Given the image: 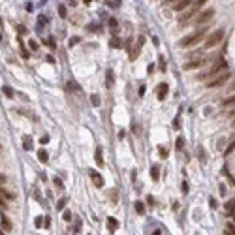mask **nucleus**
Segmentation results:
<instances>
[{
	"instance_id": "nucleus-1",
	"label": "nucleus",
	"mask_w": 235,
	"mask_h": 235,
	"mask_svg": "<svg viewBox=\"0 0 235 235\" xmlns=\"http://www.w3.org/2000/svg\"><path fill=\"white\" fill-rule=\"evenodd\" d=\"M222 70H228V62L224 60V58H218L213 66H211L207 72H203V74H199L198 75V79L199 81H205V79H211V77H215V75H218Z\"/></svg>"
},
{
	"instance_id": "nucleus-2",
	"label": "nucleus",
	"mask_w": 235,
	"mask_h": 235,
	"mask_svg": "<svg viewBox=\"0 0 235 235\" xmlns=\"http://www.w3.org/2000/svg\"><path fill=\"white\" fill-rule=\"evenodd\" d=\"M203 38H205V28H199V30H196V32H192V34L184 36V38L179 41V45H181V47H190V45H198V43H199Z\"/></svg>"
},
{
	"instance_id": "nucleus-3",
	"label": "nucleus",
	"mask_w": 235,
	"mask_h": 235,
	"mask_svg": "<svg viewBox=\"0 0 235 235\" xmlns=\"http://www.w3.org/2000/svg\"><path fill=\"white\" fill-rule=\"evenodd\" d=\"M228 79H229V72L226 70V72H224V74H220L218 77H215V79H209L205 87H207V88H218V87L226 85V83H228Z\"/></svg>"
},
{
	"instance_id": "nucleus-4",
	"label": "nucleus",
	"mask_w": 235,
	"mask_h": 235,
	"mask_svg": "<svg viewBox=\"0 0 235 235\" xmlns=\"http://www.w3.org/2000/svg\"><path fill=\"white\" fill-rule=\"evenodd\" d=\"M222 38H224V30L222 28H218V30H215L211 36H207V40H205V47H215V45H218L220 41H222Z\"/></svg>"
},
{
	"instance_id": "nucleus-5",
	"label": "nucleus",
	"mask_w": 235,
	"mask_h": 235,
	"mask_svg": "<svg viewBox=\"0 0 235 235\" xmlns=\"http://www.w3.org/2000/svg\"><path fill=\"white\" fill-rule=\"evenodd\" d=\"M213 17H215V10H205V11L198 13V17H196V23H194V25H199V27H203L205 23H209Z\"/></svg>"
},
{
	"instance_id": "nucleus-6",
	"label": "nucleus",
	"mask_w": 235,
	"mask_h": 235,
	"mask_svg": "<svg viewBox=\"0 0 235 235\" xmlns=\"http://www.w3.org/2000/svg\"><path fill=\"white\" fill-rule=\"evenodd\" d=\"M198 13H199V10H196V6L188 8V11H184L182 15H179V25H181V27H186V23L190 21L194 15H198Z\"/></svg>"
},
{
	"instance_id": "nucleus-7",
	"label": "nucleus",
	"mask_w": 235,
	"mask_h": 235,
	"mask_svg": "<svg viewBox=\"0 0 235 235\" xmlns=\"http://www.w3.org/2000/svg\"><path fill=\"white\" fill-rule=\"evenodd\" d=\"M205 64V58H192V60H188L184 64V70H198Z\"/></svg>"
},
{
	"instance_id": "nucleus-8",
	"label": "nucleus",
	"mask_w": 235,
	"mask_h": 235,
	"mask_svg": "<svg viewBox=\"0 0 235 235\" xmlns=\"http://www.w3.org/2000/svg\"><path fill=\"white\" fill-rule=\"evenodd\" d=\"M168 92H169V87H168L166 83H160V85H158V90H156L158 100L164 102V100H166V96H168Z\"/></svg>"
},
{
	"instance_id": "nucleus-9",
	"label": "nucleus",
	"mask_w": 235,
	"mask_h": 235,
	"mask_svg": "<svg viewBox=\"0 0 235 235\" xmlns=\"http://www.w3.org/2000/svg\"><path fill=\"white\" fill-rule=\"evenodd\" d=\"M190 4H192V0H177V2H175V6H173V10L181 13L182 10H186V8L190 6Z\"/></svg>"
},
{
	"instance_id": "nucleus-10",
	"label": "nucleus",
	"mask_w": 235,
	"mask_h": 235,
	"mask_svg": "<svg viewBox=\"0 0 235 235\" xmlns=\"http://www.w3.org/2000/svg\"><path fill=\"white\" fill-rule=\"evenodd\" d=\"M90 179H92V182L96 184L98 188H102V186H104V179L100 177V173H98V171H94V169H90Z\"/></svg>"
},
{
	"instance_id": "nucleus-11",
	"label": "nucleus",
	"mask_w": 235,
	"mask_h": 235,
	"mask_svg": "<svg viewBox=\"0 0 235 235\" xmlns=\"http://www.w3.org/2000/svg\"><path fill=\"white\" fill-rule=\"evenodd\" d=\"M23 149H25V151L32 149V137L30 135H23Z\"/></svg>"
},
{
	"instance_id": "nucleus-12",
	"label": "nucleus",
	"mask_w": 235,
	"mask_h": 235,
	"mask_svg": "<svg viewBox=\"0 0 235 235\" xmlns=\"http://www.w3.org/2000/svg\"><path fill=\"white\" fill-rule=\"evenodd\" d=\"M235 105V94H233V96H229V98H226L224 102H222V107L224 109H229V107H233Z\"/></svg>"
},
{
	"instance_id": "nucleus-13",
	"label": "nucleus",
	"mask_w": 235,
	"mask_h": 235,
	"mask_svg": "<svg viewBox=\"0 0 235 235\" xmlns=\"http://www.w3.org/2000/svg\"><path fill=\"white\" fill-rule=\"evenodd\" d=\"M94 156H96V166L102 168V166H104V154H102V149H100V147L96 149V154H94Z\"/></svg>"
},
{
	"instance_id": "nucleus-14",
	"label": "nucleus",
	"mask_w": 235,
	"mask_h": 235,
	"mask_svg": "<svg viewBox=\"0 0 235 235\" xmlns=\"http://www.w3.org/2000/svg\"><path fill=\"white\" fill-rule=\"evenodd\" d=\"M0 196H2V198H4V199H8V201H10V199H13V198H15V194H11V192H10V190H8V188H0Z\"/></svg>"
},
{
	"instance_id": "nucleus-15",
	"label": "nucleus",
	"mask_w": 235,
	"mask_h": 235,
	"mask_svg": "<svg viewBox=\"0 0 235 235\" xmlns=\"http://www.w3.org/2000/svg\"><path fill=\"white\" fill-rule=\"evenodd\" d=\"M47 158H49V154H47V152H45L43 149H40V151H38V160L45 164V162H47Z\"/></svg>"
},
{
	"instance_id": "nucleus-16",
	"label": "nucleus",
	"mask_w": 235,
	"mask_h": 235,
	"mask_svg": "<svg viewBox=\"0 0 235 235\" xmlns=\"http://www.w3.org/2000/svg\"><path fill=\"white\" fill-rule=\"evenodd\" d=\"M135 211H137V215H145V207L141 201H135Z\"/></svg>"
},
{
	"instance_id": "nucleus-17",
	"label": "nucleus",
	"mask_w": 235,
	"mask_h": 235,
	"mask_svg": "<svg viewBox=\"0 0 235 235\" xmlns=\"http://www.w3.org/2000/svg\"><path fill=\"white\" fill-rule=\"evenodd\" d=\"M158 171H160V168H158L156 164H154V166L151 168V173H152V181H158Z\"/></svg>"
},
{
	"instance_id": "nucleus-18",
	"label": "nucleus",
	"mask_w": 235,
	"mask_h": 235,
	"mask_svg": "<svg viewBox=\"0 0 235 235\" xmlns=\"http://www.w3.org/2000/svg\"><path fill=\"white\" fill-rule=\"evenodd\" d=\"M2 226H4V229H11V222H10V218L8 216H2Z\"/></svg>"
},
{
	"instance_id": "nucleus-19",
	"label": "nucleus",
	"mask_w": 235,
	"mask_h": 235,
	"mask_svg": "<svg viewBox=\"0 0 235 235\" xmlns=\"http://www.w3.org/2000/svg\"><path fill=\"white\" fill-rule=\"evenodd\" d=\"M2 90H4V94H6L8 98H13V96H15V92H13V88H11V87H4Z\"/></svg>"
},
{
	"instance_id": "nucleus-20",
	"label": "nucleus",
	"mask_w": 235,
	"mask_h": 235,
	"mask_svg": "<svg viewBox=\"0 0 235 235\" xmlns=\"http://www.w3.org/2000/svg\"><path fill=\"white\" fill-rule=\"evenodd\" d=\"M233 149H235V137H233V139H231V143H229V147H228V149H226V151H224V154H229V152H231V151H233Z\"/></svg>"
},
{
	"instance_id": "nucleus-21",
	"label": "nucleus",
	"mask_w": 235,
	"mask_h": 235,
	"mask_svg": "<svg viewBox=\"0 0 235 235\" xmlns=\"http://www.w3.org/2000/svg\"><path fill=\"white\" fill-rule=\"evenodd\" d=\"M107 224H109V228H111V229H117V226H119L115 218H107Z\"/></svg>"
},
{
	"instance_id": "nucleus-22",
	"label": "nucleus",
	"mask_w": 235,
	"mask_h": 235,
	"mask_svg": "<svg viewBox=\"0 0 235 235\" xmlns=\"http://www.w3.org/2000/svg\"><path fill=\"white\" fill-rule=\"evenodd\" d=\"M43 43H47V45L51 47V49H55V47H57V43L53 41V38H47V40H43Z\"/></svg>"
},
{
	"instance_id": "nucleus-23",
	"label": "nucleus",
	"mask_w": 235,
	"mask_h": 235,
	"mask_svg": "<svg viewBox=\"0 0 235 235\" xmlns=\"http://www.w3.org/2000/svg\"><path fill=\"white\" fill-rule=\"evenodd\" d=\"M226 117H229V119H235V105L228 109V113H226Z\"/></svg>"
},
{
	"instance_id": "nucleus-24",
	"label": "nucleus",
	"mask_w": 235,
	"mask_h": 235,
	"mask_svg": "<svg viewBox=\"0 0 235 235\" xmlns=\"http://www.w3.org/2000/svg\"><path fill=\"white\" fill-rule=\"evenodd\" d=\"M90 102H92V105H100V98L96 96V94H92V96H90Z\"/></svg>"
},
{
	"instance_id": "nucleus-25",
	"label": "nucleus",
	"mask_w": 235,
	"mask_h": 235,
	"mask_svg": "<svg viewBox=\"0 0 235 235\" xmlns=\"http://www.w3.org/2000/svg\"><path fill=\"white\" fill-rule=\"evenodd\" d=\"M226 209H228V213H233V211H235V199H233V201H229Z\"/></svg>"
},
{
	"instance_id": "nucleus-26",
	"label": "nucleus",
	"mask_w": 235,
	"mask_h": 235,
	"mask_svg": "<svg viewBox=\"0 0 235 235\" xmlns=\"http://www.w3.org/2000/svg\"><path fill=\"white\" fill-rule=\"evenodd\" d=\"M111 85H113V72L109 70L107 72V87H111Z\"/></svg>"
},
{
	"instance_id": "nucleus-27",
	"label": "nucleus",
	"mask_w": 235,
	"mask_h": 235,
	"mask_svg": "<svg viewBox=\"0 0 235 235\" xmlns=\"http://www.w3.org/2000/svg\"><path fill=\"white\" fill-rule=\"evenodd\" d=\"M64 205H66V198H62V199L57 203V209H58V211H62V209H64Z\"/></svg>"
},
{
	"instance_id": "nucleus-28",
	"label": "nucleus",
	"mask_w": 235,
	"mask_h": 235,
	"mask_svg": "<svg viewBox=\"0 0 235 235\" xmlns=\"http://www.w3.org/2000/svg\"><path fill=\"white\" fill-rule=\"evenodd\" d=\"M158 66H160V72H166V62H164V58L158 60Z\"/></svg>"
},
{
	"instance_id": "nucleus-29",
	"label": "nucleus",
	"mask_w": 235,
	"mask_h": 235,
	"mask_svg": "<svg viewBox=\"0 0 235 235\" xmlns=\"http://www.w3.org/2000/svg\"><path fill=\"white\" fill-rule=\"evenodd\" d=\"M0 209H2V211H6V209H8V203H6V199H4V198H0Z\"/></svg>"
},
{
	"instance_id": "nucleus-30",
	"label": "nucleus",
	"mask_w": 235,
	"mask_h": 235,
	"mask_svg": "<svg viewBox=\"0 0 235 235\" xmlns=\"http://www.w3.org/2000/svg\"><path fill=\"white\" fill-rule=\"evenodd\" d=\"M111 45H113V47H121L122 43L119 41V38H113V40H111Z\"/></svg>"
},
{
	"instance_id": "nucleus-31",
	"label": "nucleus",
	"mask_w": 235,
	"mask_h": 235,
	"mask_svg": "<svg viewBox=\"0 0 235 235\" xmlns=\"http://www.w3.org/2000/svg\"><path fill=\"white\" fill-rule=\"evenodd\" d=\"M182 147H184V139H182V137H179V139H177V149L181 151Z\"/></svg>"
},
{
	"instance_id": "nucleus-32",
	"label": "nucleus",
	"mask_w": 235,
	"mask_h": 235,
	"mask_svg": "<svg viewBox=\"0 0 235 235\" xmlns=\"http://www.w3.org/2000/svg\"><path fill=\"white\" fill-rule=\"evenodd\" d=\"M64 220H66V222L72 220V213H70V211H64Z\"/></svg>"
},
{
	"instance_id": "nucleus-33",
	"label": "nucleus",
	"mask_w": 235,
	"mask_h": 235,
	"mask_svg": "<svg viewBox=\"0 0 235 235\" xmlns=\"http://www.w3.org/2000/svg\"><path fill=\"white\" fill-rule=\"evenodd\" d=\"M228 231H229V235H235V226L233 224H228V228H226Z\"/></svg>"
},
{
	"instance_id": "nucleus-34",
	"label": "nucleus",
	"mask_w": 235,
	"mask_h": 235,
	"mask_svg": "<svg viewBox=\"0 0 235 235\" xmlns=\"http://www.w3.org/2000/svg\"><path fill=\"white\" fill-rule=\"evenodd\" d=\"M205 2H207V0H198V2L194 4V6H196V10H199V8H201V6H203Z\"/></svg>"
},
{
	"instance_id": "nucleus-35",
	"label": "nucleus",
	"mask_w": 235,
	"mask_h": 235,
	"mask_svg": "<svg viewBox=\"0 0 235 235\" xmlns=\"http://www.w3.org/2000/svg\"><path fill=\"white\" fill-rule=\"evenodd\" d=\"M58 15H60V17H66V8H64V6L58 8Z\"/></svg>"
},
{
	"instance_id": "nucleus-36",
	"label": "nucleus",
	"mask_w": 235,
	"mask_h": 235,
	"mask_svg": "<svg viewBox=\"0 0 235 235\" xmlns=\"http://www.w3.org/2000/svg\"><path fill=\"white\" fill-rule=\"evenodd\" d=\"M28 45H30V49H32V51H36V49H38V43H36V41H32V40H30V43H28Z\"/></svg>"
},
{
	"instance_id": "nucleus-37",
	"label": "nucleus",
	"mask_w": 235,
	"mask_h": 235,
	"mask_svg": "<svg viewBox=\"0 0 235 235\" xmlns=\"http://www.w3.org/2000/svg\"><path fill=\"white\" fill-rule=\"evenodd\" d=\"M158 151H160V156H168V149H164V147H160Z\"/></svg>"
},
{
	"instance_id": "nucleus-38",
	"label": "nucleus",
	"mask_w": 235,
	"mask_h": 235,
	"mask_svg": "<svg viewBox=\"0 0 235 235\" xmlns=\"http://www.w3.org/2000/svg\"><path fill=\"white\" fill-rule=\"evenodd\" d=\"M75 43H79V38H72V40H70V45H75Z\"/></svg>"
},
{
	"instance_id": "nucleus-39",
	"label": "nucleus",
	"mask_w": 235,
	"mask_h": 235,
	"mask_svg": "<svg viewBox=\"0 0 235 235\" xmlns=\"http://www.w3.org/2000/svg\"><path fill=\"white\" fill-rule=\"evenodd\" d=\"M47 141H49V135H43V137H41V145H45Z\"/></svg>"
},
{
	"instance_id": "nucleus-40",
	"label": "nucleus",
	"mask_w": 235,
	"mask_h": 235,
	"mask_svg": "<svg viewBox=\"0 0 235 235\" xmlns=\"http://www.w3.org/2000/svg\"><path fill=\"white\" fill-rule=\"evenodd\" d=\"M109 25H111V28H117V21H115V19H111V21H109Z\"/></svg>"
},
{
	"instance_id": "nucleus-41",
	"label": "nucleus",
	"mask_w": 235,
	"mask_h": 235,
	"mask_svg": "<svg viewBox=\"0 0 235 235\" xmlns=\"http://www.w3.org/2000/svg\"><path fill=\"white\" fill-rule=\"evenodd\" d=\"M147 203H149V205H152V203H154V198H152V196H149V198H147Z\"/></svg>"
},
{
	"instance_id": "nucleus-42",
	"label": "nucleus",
	"mask_w": 235,
	"mask_h": 235,
	"mask_svg": "<svg viewBox=\"0 0 235 235\" xmlns=\"http://www.w3.org/2000/svg\"><path fill=\"white\" fill-rule=\"evenodd\" d=\"M211 207H213V209L216 207V199H215V198H211Z\"/></svg>"
},
{
	"instance_id": "nucleus-43",
	"label": "nucleus",
	"mask_w": 235,
	"mask_h": 235,
	"mask_svg": "<svg viewBox=\"0 0 235 235\" xmlns=\"http://www.w3.org/2000/svg\"><path fill=\"white\" fill-rule=\"evenodd\" d=\"M55 184H57V186H60V188H62V181H60V179H55Z\"/></svg>"
},
{
	"instance_id": "nucleus-44",
	"label": "nucleus",
	"mask_w": 235,
	"mask_h": 235,
	"mask_svg": "<svg viewBox=\"0 0 235 235\" xmlns=\"http://www.w3.org/2000/svg\"><path fill=\"white\" fill-rule=\"evenodd\" d=\"M228 88H229V90H235V81H233V83H231V85H229Z\"/></svg>"
},
{
	"instance_id": "nucleus-45",
	"label": "nucleus",
	"mask_w": 235,
	"mask_h": 235,
	"mask_svg": "<svg viewBox=\"0 0 235 235\" xmlns=\"http://www.w3.org/2000/svg\"><path fill=\"white\" fill-rule=\"evenodd\" d=\"M0 182H6V175H0Z\"/></svg>"
},
{
	"instance_id": "nucleus-46",
	"label": "nucleus",
	"mask_w": 235,
	"mask_h": 235,
	"mask_svg": "<svg viewBox=\"0 0 235 235\" xmlns=\"http://www.w3.org/2000/svg\"><path fill=\"white\" fill-rule=\"evenodd\" d=\"M166 2H168V4H171V2H177V0H166Z\"/></svg>"
},
{
	"instance_id": "nucleus-47",
	"label": "nucleus",
	"mask_w": 235,
	"mask_h": 235,
	"mask_svg": "<svg viewBox=\"0 0 235 235\" xmlns=\"http://www.w3.org/2000/svg\"><path fill=\"white\" fill-rule=\"evenodd\" d=\"M154 235H162V233H160V231H154Z\"/></svg>"
},
{
	"instance_id": "nucleus-48",
	"label": "nucleus",
	"mask_w": 235,
	"mask_h": 235,
	"mask_svg": "<svg viewBox=\"0 0 235 235\" xmlns=\"http://www.w3.org/2000/svg\"><path fill=\"white\" fill-rule=\"evenodd\" d=\"M0 235H4V231H2V229H0Z\"/></svg>"
},
{
	"instance_id": "nucleus-49",
	"label": "nucleus",
	"mask_w": 235,
	"mask_h": 235,
	"mask_svg": "<svg viewBox=\"0 0 235 235\" xmlns=\"http://www.w3.org/2000/svg\"><path fill=\"white\" fill-rule=\"evenodd\" d=\"M233 128H235V119H233Z\"/></svg>"
},
{
	"instance_id": "nucleus-50",
	"label": "nucleus",
	"mask_w": 235,
	"mask_h": 235,
	"mask_svg": "<svg viewBox=\"0 0 235 235\" xmlns=\"http://www.w3.org/2000/svg\"><path fill=\"white\" fill-rule=\"evenodd\" d=\"M0 40H2V36H0Z\"/></svg>"
},
{
	"instance_id": "nucleus-51",
	"label": "nucleus",
	"mask_w": 235,
	"mask_h": 235,
	"mask_svg": "<svg viewBox=\"0 0 235 235\" xmlns=\"http://www.w3.org/2000/svg\"><path fill=\"white\" fill-rule=\"evenodd\" d=\"M0 149H2V145H0Z\"/></svg>"
}]
</instances>
